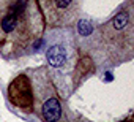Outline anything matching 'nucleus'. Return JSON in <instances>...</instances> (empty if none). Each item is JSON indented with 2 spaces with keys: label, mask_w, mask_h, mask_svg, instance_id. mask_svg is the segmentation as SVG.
<instances>
[{
  "label": "nucleus",
  "mask_w": 134,
  "mask_h": 122,
  "mask_svg": "<svg viewBox=\"0 0 134 122\" xmlns=\"http://www.w3.org/2000/svg\"><path fill=\"white\" fill-rule=\"evenodd\" d=\"M46 30L36 0H0V55L18 59L29 54Z\"/></svg>",
  "instance_id": "obj_1"
},
{
  "label": "nucleus",
  "mask_w": 134,
  "mask_h": 122,
  "mask_svg": "<svg viewBox=\"0 0 134 122\" xmlns=\"http://www.w3.org/2000/svg\"><path fill=\"white\" fill-rule=\"evenodd\" d=\"M93 40V54L99 62L121 64L132 59L134 54V21L131 0L112 16L110 21L101 24Z\"/></svg>",
  "instance_id": "obj_2"
},
{
  "label": "nucleus",
  "mask_w": 134,
  "mask_h": 122,
  "mask_svg": "<svg viewBox=\"0 0 134 122\" xmlns=\"http://www.w3.org/2000/svg\"><path fill=\"white\" fill-rule=\"evenodd\" d=\"M27 76L33 87V113L43 122H65V103L58 95L49 70L46 67L32 68Z\"/></svg>",
  "instance_id": "obj_3"
},
{
  "label": "nucleus",
  "mask_w": 134,
  "mask_h": 122,
  "mask_svg": "<svg viewBox=\"0 0 134 122\" xmlns=\"http://www.w3.org/2000/svg\"><path fill=\"white\" fill-rule=\"evenodd\" d=\"M85 57L81 55L73 33L63 29L55 30L49 37L47 49H46V60L52 72L58 75H73L74 81L82 78L81 62Z\"/></svg>",
  "instance_id": "obj_4"
},
{
  "label": "nucleus",
  "mask_w": 134,
  "mask_h": 122,
  "mask_svg": "<svg viewBox=\"0 0 134 122\" xmlns=\"http://www.w3.org/2000/svg\"><path fill=\"white\" fill-rule=\"evenodd\" d=\"M36 5L51 30L73 26L81 14V0H36Z\"/></svg>",
  "instance_id": "obj_5"
},
{
  "label": "nucleus",
  "mask_w": 134,
  "mask_h": 122,
  "mask_svg": "<svg viewBox=\"0 0 134 122\" xmlns=\"http://www.w3.org/2000/svg\"><path fill=\"white\" fill-rule=\"evenodd\" d=\"M8 101L25 113H33V87L27 73L18 75L7 89Z\"/></svg>",
  "instance_id": "obj_6"
},
{
  "label": "nucleus",
  "mask_w": 134,
  "mask_h": 122,
  "mask_svg": "<svg viewBox=\"0 0 134 122\" xmlns=\"http://www.w3.org/2000/svg\"><path fill=\"white\" fill-rule=\"evenodd\" d=\"M123 122H132V117H128V119H125Z\"/></svg>",
  "instance_id": "obj_7"
}]
</instances>
